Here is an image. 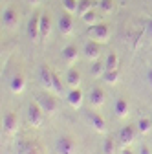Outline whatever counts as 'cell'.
Returning a JSON list of instances; mask_svg holds the SVG:
<instances>
[{
    "instance_id": "cell-1",
    "label": "cell",
    "mask_w": 152,
    "mask_h": 154,
    "mask_svg": "<svg viewBox=\"0 0 152 154\" xmlns=\"http://www.w3.org/2000/svg\"><path fill=\"white\" fill-rule=\"evenodd\" d=\"M88 35L97 42H108L110 41V28L108 24H92L88 28Z\"/></svg>"
},
{
    "instance_id": "cell-2",
    "label": "cell",
    "mask_w": 152,
    "mask_h": 154,
    "mask_svg": "<svg viewBox=\"0 0 152 154\" xmlns=\"http://www.w3.org/2000/svg\"><path fill=\"white\" fill-rule=\"evenodd\" d=\"M44 110L39 103H29L28 105V121L33 125V127H41L42 121H44Z\"/></svg>"
},
{
    "instance_id": "cell-3",
    "label": "cell",
    "mask_w": 152,
    "mask_h": 154,
    "mask_svg": "<svg viewBox=\"0 0 152 154\" xmlns=\"http://www.w3.org/2000/svg\"><path fill=\"white\" fill-rule=\"evenodd\" d=\"M55 150H57V154H75L77 152V143L68 136H62V138L57 140Z\"/></svg>"
},
{
    "instance_id": "cell-4",
    "label": "cell",
    "mask_w": 152,
    "mask_h": 154,
    "mask_svg": "<svg viewBox=\"0 0 152 154\" xmlns=\"http://www.w3.org/2000/svg\"><path fill=\"white\" fill-rule=\"evenodd\" d=\"M138 125H125L123 128H121V132H119V141H121V145H130V143H134V140H136V136H138Z\"/></svg>"
},
{
    "instance_id": "cell-5",
    "label": "cell",
    "mask_w": 152,
    "mask_h": 154,
    "mask_svg": "<svg viewBox=\"0 0 152 154\" xmlns=\"http://www.w3.org/2000/svg\"><path fill=\"white\" fill-rule=\"evenodd\" d=\"M28 37L31 41H39L41 38V15H33L28 22Z\"/></svg>"
},
{
    "instance_id": "cell-6",
    "label": "cell",
    "mask_w": 152,
    "mask_h": 154,
    "mask_svg": "<svg viewBox=\"0 0 152 154\" xmlns=\"http://www.w3.org/2000/svg\"><path fill=\"white\" fill-rule=\"evenodd\" d=\"M18 20H20V17H18V13H17L13 8H6V9H4V13H2V22H4V26H6L8 29L17 28Z\"/></svg>"
},
{
    "instance_id": "cell-7",
    "label": "cell",
    "mask_w": 152,
    "mask_h": 154,
    "mask_svg": "<svg viewBox=\"0 0 152 154\" xmlns=\"http://www.w3.org/2000/svg\"><path fill=\"white\" fill-rule=\"evenodd\" d=\"M90 105L92 106H103L105 103H106V94H105V90L103 88H99V86H96V88H92L90 90Z\"/></svg>"
},
{
    "instance_id": "cell-8",
    "label": "cell",
    "mask_w": 152,
    "mask_h": 154,
    "mask_svg": "<svg viewBox=\"0 0 152 154\" xmlns=\"http://www.w3.org/2000/svg\"><path fill=\"white\" fill-rule=\"evenodd\" d=\"M99 44L101 42H97V41H88L86 44H84V50H83V53H84V57L88 61H96L97 57H99V53H101V48H99Z\"/></svg>"
},
{
    "instance_id": "cell-9",
    "label": "cell",
    "mask_w": 152,
    "mask_h": 154,
    "mask_svg": "<svg viewBox=\"0 0 152 154\" xmlns=\"http://www.w3.org/2000/svg\"><path fill=\"white\" fill-rule=\"evenodd\" d=\"M77 59H79V50H77V46H75V44H68V46L62 48V61L66 64L71 66V64L77 63Z\"/></svg>"
},
{
    "instance_id": "cell-10",
    "label": "cell",
    "mask_w": 152,
    "mask_h": 154,
    "mask_svg": "<svg viewBox=\"0 0 152 154\" xmlns=\"http://www.w3.org/2000/svg\"><path fill=\"white\" fill-rule=\"evenodd\" d=\"M18 128V118H17V114L15 112H8L4 116V130L8 136H13V134L17 132Z\"/></svg>"
},
{
    "instance_id": "cell-11",
    "label": "cell",
    "mask_w": 152,
    "mask_h": 154,
    "mask_svg": "<svg viewBox=\"0 0 152 154\" xmlns=\"http://www.w3.org/2000/svg\"><path fill=\"white\" fill-rule=\"evenodd\" d=\"M37 103L42 106V110L46 114H51V112L57 110V101H55V97H51L50 94H41L39 99H37Z\"/></svg>"
},
{
    "instance_id": "cell-12",
    "label": "cell",
    "mask_w": 152,
    "mask_h": 154,
    "mask_svg": "<svg viewBox=\"0 0 152 154\" xmlns=\"http://www.w3.org/2000/svg\"><path fill=\"white\" fill-rule=\"evenodd\" d=\"M39 79H41V83H42L44 88L53 90V72H51L46 64L41 66V70H39Z\"/></svg>"
},
{
    "instance_id": "cell-13",
    "label": "cell",
    "mask_w": 152,
    "mask_h": 154,
    "mask_svg": "<svg viewBox=\"0 0 152 154\" xmlns=\"http://www.w3.org/2000/svg\"><path fill=\"white\" fill-rule=\"evenodd\" d=\"M26 88V77L22 73H15L11 77V83H9V90L13 94H22Z\"/></svg>"
},
{
    "instance_id": "cell-14",
    "label": "cell",
    "mask_w": 152,
    "mask_h": 154,
    "mask_svg": "<svg viewBox=\"0 0 152 154\" xmlns=\"http://www.w3.org/2000/svg\"><path fill=\"white\" fill-rule=\"evenodd\" d=\"M59 29H61V33L66 35V37H70V35L73 33V20H71L70 13H64V15L59 17Z\"/></svg>"
},
{
    "instance_id": "cell-15",
    "label": "cell",
    "mask_w": 152,
    "mask_h": 154,
    "mask_svg": "<svg viewBox=\"0 0 152 154\" xmlns=\"http://www.w3.org/2000/svg\"><path fill=\"white\" fill-rule=\"evenodd\" d=\"M88 119H90V125L96 128L97 132H106V121H105V118H103L101 114L90 112V114H88Z\"/></svg>"
},
{
    "instance_id": "cell-16",
    "label": "cell",
    "mask_w": 152,
    "mask_h": 154,
    "mask_svg": "<svg viewBox=\"0 0 152 154\" xmlns=\"http://www.w3.org/2000/svg\"><path fill=\"white\" fill-rule=\"evenodd\" d=\"M66 99H68V103H70L71 108H79L83 105V92L79 88H71L68 92V97Z\"/></svg>"
},
{
    "instance_id": "cell-17",
    "label": "cell",
    "mask_w": 152,
    "mask_h": 154,
    "mask_svg": "<svg viewBox=\"0 0 152 154\" xmlns=\"http://www.w3.org/2000/svg\"><path fill=\"white\" fill-rule=\"evenodd\" d=\"M114 112H116L117 118H126L128 112H130V106H128V101L125 97H119L116 101V105H114Z\"/></svg>"
},
{
    "instance_id": "cell-18",
    "label": "cell",
    "mask_w": 152,
    "mask_h": 154,
    "mask_svg": "<svg viewBox=\"0 0 152 154\" xmlns=\"http://www.w3.org/2000/svg\"><path fill=\"white\" fill-rule=\"evenodd\" d=\"M66 83H68L70 88H79V85H81V72L77 68H70L68 75H66Z\"/></svg>"
},
{
    "instance_id": "cell-19",
    "label": "cell",
    "mask_w": 152,
    "mask_h": 154,
    "mask_svg": "<svg viewBox=\"0 0 152 154\" xmlns=\"http://www.w3.org/2000/svg\"><path fill=\"white\" fill-rule=\"evenodd\" d=\"M51 33V17L48 13L41 15V38H48Z\"/></svg>"
},
{
    "instance_id": "cell-20",
    "label": "cell",
    "mask_w": 152,
    "mask_h": 154,
    "mask_svg": "<svg viewBox=\"0 0 152 154\" xmlns=\"http://www.w3.org/2000/svg\"><path fill=\"white\" fill-rule=\"evenodd\" d=\"M103 77H105V81L108 85H116L119 81V77H121V72H119V68H116V70H106L103 73Z\"/></svg>"
},
{
    "instance_id": "cell-21",
    "label": "cell",
    "mask_w": 152,
    "mask_h": 154,
    "mask_svg": "<svg viewBox=\"0 0 152 154\" xmlns=\"http://www.w3.org/2000/svg\"><path fill=\"white\" fill-rule=\"evenodd\" d=\"M117 64H119L117 55H116V53H108V55H106V61H105V72H106V70H116Z\"/></svg>"
},
{
    "instance_id": "cell-22",
    "label": "cell",
    "mask_w": 152,
    "mask_h": 154,
    "mask_svg": "<svg viewBox=\"0 0 152 154\" xmlns=\"http://www.w3.org/2000/svg\"><path fill=\"white\" fill-rule=\"evenodd\" d=\"M62 8L66 13H79V0H62Z\"/></svg>"
},
{
    "instance_id": "cell-23",
    "label": "cell",
    "mask_w": 152,
    "mask_h": 154,
    "mask_svg": "<svg viewBox=\"0 0 152 154\" xmlns=\"http://www.w3.org/2000/svg\"><path fill=\"white\" fill-rule=\"evenodd\" d=\"M150 127H152V119H150V118H141V119L138 121V130H139V134H147V132L150 130Z\"/></svg>"
},
{
    "instance_id": "cell-24",
    "label": "cell",
    "mask_w": 152,
    "mask_h": 154,
    "mask_svg": "<svg viewBox=\"0 0 152 154\" xmlns=\"http://www.w3.org/2000/svg\"><path fill=\"white\" fill-rule=\"evenodd\" d=\"M90 73H92V77H99V75H103V73H105V64H101V63H93L92 68H90Z\"/></svg>"
},
{
    "instance_id": "cell-25",
    "label": "cell",
    "mask_w": 152,
    "mask_h": 154,
    "mask_svg": "<svg viewBox=\"0 0 152 154\" xmlns=\"http://www.w3.org/2000/svg\"><path fill=\"white\" fill-rule=\"evenodd\" d=\"M90 9H93V2H92V0H79V15H83V13H86Z\"/></svg>"
},
{
    "instance_id": "cell-26",
    "label": "cell",
    "mask_w": 152,
    "mask_h": 154,
    "mask_svg": "<svg viewBox=\"0 0 152 154\" xmlns=\"http://www.w3.org/2000/svg\"><path fill=\"white\" fill-rule=\"evenodd\" d=\"M83 17V20L86 22V24H93V22H96V18H97V15H96V11H93V9H90V11H86V13H83L81 15Z\"/></svg>"
},
{
    "instance_id": "cell-27",
    "label": "cell",
    "mask_w": 152,
    "mask_h": 154,
    "mask_svg": "<svg viewBox=\"0 0 152 154\" xmlns=\"http://www.w3.org/2000/svg\"><path fill=\"white\" fill-rule=\"evenodd\" d=\"M99 9L105 13H110L114 9V0H99Z\"/></svg>"
},
{
    "instance_id": "cell-28",
    "label": "cell",
    "mask_w": 152,
    "mask_h": 154,
    "mask_svg": "<svg viewBox=\"0 0 152 154\" xmlns=\"http://www.w3.org/2000/svg\"><path fill=\"white\" fill-rule=\"evenodd\" d=\"M114 150H116V145H114V140L106 138V141L103 143V152H105V154H114Z\"/></svg>"
},
{
    "instance_id": "cell-29",
    "label": "cell",
    "mask_w": 152,
    "mask_h": 154,
    "mask_svg": "<svg viewBox=\"0 0 152 154\" xmlns=\"http://www.w3.org/2000/svg\"><path fill=\"white\" fill-rule=\"evenodd\" d=\"M20 154H41V152H39V149H37V145L26 143V145L22 147V152H20Z\"/></svg>"
},
{
    "instance_id": "cell-30",
    "label": "cell",
    "mask_w": 152,
    "mask_h": 154,
    "mask_svg": "<svg viewBox=\"0 0 152 154\" xmlns=\"http://www.w3.org/2000/svg\"><path fill=\"white\" fill-rule=\"evenodd\" d=\"M53 92L55 94H62V83H61L59 75H57L55 72H53Z\"/></svg>"
},
{
    "instance_id": "cell-31",
    "label": "cell",
    "mask_w": 152,
    "mask_h": 154,
    "mask_svg": "<svg viewBox=\"0 0 152 154\" xmlns=\"http://www.w3.org/2000/svg\"><path fill=\"white\" fill-rule=\"evenodd\" d=\"M147 37L150 38V41H152V18H150V20L147 22Z\"/></svg>"
},
{
    "instance_id": "cell-32",
    "label": "cell",
    "mask_w": 152,
    "mask_h": 154,
    "mask_svg": "<svg viewBox=\"0 0 152 154\" xmlns=\"http://www.w3.org/2000/svg\"><path fill=\"white\" fill-rule=\"evenodd\" d=\"M139 154H150L148 147H147V145H143V147H141V150H139Z\"/></svg>"
},
{
    "instance_id": "cell-33",
    "label": "cell",
    "mask_w": 152,
    "mask_h": 154,
    "mask_svg": "<svg viewBox=\"0 0 152 154\" xmlns=\"http://www.w3.org/2000/svg\"><path fill=\"white\" fill-rule=\"evenodd\" d=\"M147 79H148V85H150V88H152V68L148 70V75H147Z\"/></svg>"
},
{
    "instance_id": "cell-34",
    "label": "cell",
    "mask_w": 152,
    "mask_h": 154,
    "mask_svg": "<svg viewBox=\"0 0 152 154\" xmlns=\"http://www.w3.org/2000/svg\"><path fill=\"white\" fill-rule=\"evenodd\" d=\"M121 154H134V152H132L130 149H125V150H121Z\"/></svg>"
},
{
    "instance_id": "cell-35",
    "label": "cell",
    "mask_w": 152,
    "mask_h": 154,
    "mask_svg": "<svg viewBox=\"0 0 152 154\" xmlns=\"http://www.w3.org/2000/svg\"><path fill=\"white\" fill-rule=\"evenodd\" d=\"M28 2H29V4H39L41 0H28Z\"/></svg>"
}]
</instances>
